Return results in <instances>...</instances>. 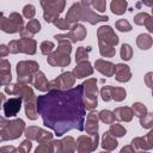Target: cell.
<instances>
[{
    "mask_svg": "<svg viewBox=\"0 0 153 153\" xmlns=\"http://www.w3.org/2000/svg\"><path fill=\"white\" fill-rule=\"evenodd\" d=\"M117 26H118V29H120L121 31H129V30H130V25H129L127 22H124V20L118 22V23H117Z\"/></svg>",
    "mask_w": 153,
    "mask_h": 153,
    "instance_id": "cell-5",
    "label": "cell"
},
{
    "mask_svg": "<svg viewBox=\"0 0 153 153\" xmlns=\"http://www.w3.org/2000/svg\"><path fill=\"white\" fill-rule=\"evenodd\" d=\"M82 85L69 91H51L38 98L39 111L45 126L51 127L57 135L71 128L82 129L84 105L81 102Z\"/></svg>",
    "mask_w": 153,
    "mask_h": 153,
    "instance_id": "cell-1",
    "label": "cell"
},
{
    "mask_svg": "<svg viewBox=\"0 0 153 153\" xmlns=\"http://www.w3.org/2000/svg\"><path fill=\"white\" fill-rule=\"evenodd\" d=\"M20 98H12L10 100H7V103L5 104V115L6 116H14L18 110L20 109Z\"/></svg>",
    "mask_w": 153,
    "mask_h": 153,
    "instance_id": "cell-2",
    "label": "cell"
},
{
    "mask_svg": "<svg viewBox=\"0 0 153 153\" xmlns=\"http://www.w3.org/2000/svg\"><path fill=\"white\" fill-rule=\"evenodd\" d=\"M130 54H131V51H130V47H129L128 44H123V45H122V51H121L122 59H124V60H129V59H130Z\"/></svg>",
    "mask_w": 153,
    "mask_h": 153,
    "instance_id": "cell-4",
    "label": "cell"
},
{
    "mask_svg": "<svg viewBox=\"0 0 153 153\" xmlns=\"http://www.w3.org/2000/svg\"><path fill=\"white\" fill-rule=\"evenodd\" d=\"M32 29V31L33 32H36L37 30H39V23H37L36 20H32V22H30V24H27V29Z\"/></svg>",
    "mask_w": 153,
    "mask_h": 153,
    "instance_id": "cell-6",
    "label": "cell"
},
{
    "mask_svg": "<svg viewBox=\"0 0 153 153\" xmlns=\"http://www.w3.org/2000/svg\"><path fill=\"white\" fill-rule=\"evenodd\" d=\"M126 1L124 0H114L112 4H111V10L114 13H117V14H121L123 13L124 8H126Z\"/></svg>",
    "mask_w": 153,
    "mask_h": 153,
    "instance_id": "cell-3",
    "label": "cell"
}]
</instances>
